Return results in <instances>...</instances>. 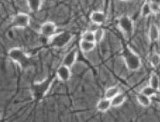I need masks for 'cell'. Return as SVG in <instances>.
<instances>
[{
  "mask_svg": "<svg viewBox=\"0 0 160 122\" xmlns=\"http://www.w3.org/2000/svg\"><path fill=\"white\" fill-rule=\"evenodd\" d=\"M26 5L30 12L37 13L41 10L43 1L42 0H26Z\"/></svg>",
  "mask_w": 160,
  "mask_h": 122,
  "instance_id": "obj_13",
  "label": "cell"
},
{
  "mask_svg": "<svg viewBox=\"0 0 160 122\" xmlns=\"http://www.w3.org/2000/svg\"><path fill=\"white\" fill-rule=\"evenodd\" d=\"M149 3L151 7V10L152 12V13L154 15H158L160 13V5L154 3L151 1H149Z\"/></svg>",
  "mask_w": 160,
  "mask_h": 122,
  "instance_id": "obj_23",
  "label": "cell"
},
{
  "mask_svg": "<svg viewBox=\"0 0 160 122\" xmlns=\"http://www.w3.org/2000/svg\"><path fill=\"white\" fill-rule=\"evenodd\" d=\"M120 1L122 2H129L130 0H120Z\"/></svg>",
  "mask_w": 160,
  "mask_h": 122,
  "instance_id": "obj_25",
  "label": "cell"
},
{
  "mask_svg": "<svg viewBox=\"0 0 160 122\" xmlns=\"http://www.w3.org/2000/svg\"><path fill=\"white\" fill-rule=\"evenodd\" d=\"M149 1H151V2H153L154 3H156L159 5H160V0H149Z\"/></svg>",
  "mask_w": 160,
  "mask_h": 122,
  "instance_id": "obj_24",
  "label": "cell"
},
{
  "mask_svg": "<svg viewBox=\"0 0 160 122\" xmlns=\"http://www.w3.org/2000/svg\"><path fill=\"white\" fill-rule=\"evenodd\" d=\"M31 24V17L28 13L19 12L12 17L11 25L12 27L19 29H24Z\"/></svg>",
  "mask_w": 160,
  "mask_h": 122,
  "instance_id": "obj_3",
  "label": "cell"
},
{
  "mask_svg": "<svg viewBox=\"0 0 160 122\" xmlns=\"http://www.w3.org/2000/svg\"><path fill=\"white\" fill-rule=\"evenodd\" d=\"M145 95L148 96L151 98L153 97H156L157 96V95L158 93V91H157L156 90H155L154 88H153L152 87H151V86H149L148 84L146 85L145 86H144L139 91Z\"/></svg>",
  "mask_w": 160,
  "mask_h": 122,
  "instance_id": "obj_18",
  "label": "cell"
},
{
  "mask_svg": "<svg viewBox=\"0 0 160 122\" xmlns=\"http://www.w3.org/2000/svg\"><path fill=\"white\" fill-rule=\"evenodd\" d=\"M148 37L150 42H157L160 39V28L156 23H152L149 28Z\"/></svg>",
  "mask_w": 160,
  "mask_h": 122,
  "instance_id": "obj_9",
  "label": "cell"
},
{
  "mask_svg": "<svg viewBox=\"0 0 160 122\" xmlns=\"http://www.w3.org/2000/svg\"><path fill=\"white\" fill-rule=\"evenodd\" d=\"M8 57L10 60L21 67L27 66L30 62V56L19 47H13L8 51Z\"/></svg>",
  "mask_w": 160,
  "mask_h": 122,
  "instance_id": "obj_2",
  "label": "cell"
},
{
  "mask_svg": "<svg viewBox=\"0 0 160 122\" xmlns=\"http://www.w3.org/2000/svg\"><path fill=\"white\" fill-rule=\"evenodd\" d=\"M158 103H159V105H160V100L159 101V102H158Z\"/></svg>",
  "mask_w": 160,
  "mask_h": 122,
  "instance_id": "obj_26",
  "label": "cell"
},
{
  "mask_svg": "<svg viewBox=\"0 0 160 122\" xmlns=\"http://www.w3.org/2000/svg\"><path fill=\"white\" fill-rule=\"evenodd\" d=\"M56 77L62 82L69 81L72 77L71 68L63 64H61L56 71Z\"/></svg>",
  "mask_w": 160,
  "mask_h": 122,
  "instance_id": "obj_7",
  "label": "cell"
},
{
  "mask_svg": "<svg viewBox=\"0 0 160 122\" xmlns=\"http://www.w3.org/2000/svg\"><path fill=\"white\" fill-rule=\"evenodd\" d=\"M150 63L151 65L154 67L156 68L159 66L160 65V54L158 52H154L152 53L150 58Z\"/></svg>",
  "mask_w": 160,
  "mask_h": 122,
  "instance_id": "obj_22",
  "label": "cell"
},
{
  "mask_svg": "<svg viewBox=\"0 0 160 122\" xmlns=\"http://www.w3.org/2000/svg\"><path fill=\"white\" fill-rule=\"evenodd\" d=\"M126 100V95L123 92L119 93L111 100L112 107L117 108L122 106Z\"/></svg>",
  "mask_w": 160,
  "mask_h": 122,
  "instance_id": "obj_16",
  "label": "cell"
},
{
  "mask_svg": "<svg viewBox=\"0 0 160 122\" xmlns=\"http://www.w3.org/2000/svg\"><path fill=\"white\" fill-rule=\"evenodd\" d=\"M81 40H85V41H88V42H96L94 33L88 30L84 31L81 35Z\"/></svg>",
  "mask_w": 160,
  "mask_h": 122,
  "instance_id": "obj_21",
  "label": "cell"
},
{
  "mask_svg": "<svg viewBox=\"0 0 160 122\" xmlns=\"http://www.w3.org/2000/svg\"><path fill=\"white\" fill-rule=\"evenodd\" d=\"M58 27L52 21H46L41 25L38 33L48 40L54 36L57 33Z\"/></svg>",
  "mask_w": 160,
  "mask_h": 122,
  "instance_id": "obj_6",
  "label": "cell"
},
{
  "mask_svg": "<svg viewBox=\"0 0 160 122\" xmlns=\"http://www.w3.org/2000/svg\"><path fill=\"white\" fill-rule=\"evenodd\" d=\"M90 20L92 22L98 26L103 24L106 20V16L105 13L102 10L92 11L89 16Z\"/></svg>",
  "mask_w": 160,
  "mask_h": 122,
  "instance_id": "obj_10",
  "label": "cell"
},
{
  "mask_svg": "<svg viewBox=\"0 0 160 122\" xmlns=\"http://www.w3.org/2000/svg\"><path fill=\"white\" fill-rule=\"evenodd\" d=\"M95 42L96 44H100L103 41L105 36V30L102 28H98L94 32Z\"/></svg>",
  "mask_w": 160,
  "mask_h": 122,
  "instance_id": "obj_20",
  "label": "cell"
},
{
  "mask_svg": "<svg viewBox=\"0 0 160 122\" xmlns=\"http://www.w3.org/2000/svg\"><path fill=\"white\" fill-rule=\"evenodd\" d=\"M137 101L142 107H149L152 104L151 98L145 95L138 92L136 96Z\"/></svg>",
  "mask_w": 160,
  "mask_h": 122,
  "instance_id": "obj_14",
  "label": "cell"
},
{
  "mask_svg": "<svg viewBox=\"0 0 160 122\" xmlns=\"http://www.w3.org/2000/svg\"><path fill=\"white\" fill-rule=\"evenodd\" d=\"M111 107H112L111 100L105 97L98 100L96 104V109L101 113H106L111 109Z\"/></svg>",
  "mask_w": 160,
  "mask_h": 122,
  "instance_id": "obj_12",
  "label": "cell"
},
{
  "mask_svg": "<svg viewBox=\"0 0 160 122\" xmlns=\"http://www.w3.org/2000/svg\"><path fill=\"white\" fill-rule=\"evenodd\" d=\"M148 85L157 91H160V78L157 74L154 72H152L151 74Z\"/></svg>",
  "mask_w": 160,
  "mask_h": 122,
  "instance_id": "obj_17",
  "label": "cell"
},
{
  "mask_svg": "<svg viewBox=\"0 0 160 122\" xmlns=\"http://www.w3.org/2000/svg\"><path fill=\"white\" fill-rule=\"evenodd\" d=\"M72 39V35L66 32L57 33L54 36L49 38V44L53 47L57 48H62L68 44Z\"/></svg>",
  "mask_w": 160,
  "mask_h": 122,
  "instance_id": "obj_4",
  "label": "cell"
},
{
  "mask_svg": "<svg viewBox=\"0 0 160 122\" xmlns=\"http://www.w3.org/2000/svg\"><path fill=\"white\" fill-rule=\"evenodd\" d=\"M96 44H97L96 42L85 41V40L80 39L79 43V47L80 51H81L83 54H85V55H86V54L94 51L96 47Z\"/></svg>",
  "mask_w": 160,
  "mask_h": 122,
  "instance_id": "obj_11",
  "label": "cell"
},
{
  "mask_svg": "<svg viewBox=\"0 0 160 122\" xmlns=\"http://www.w3.org/2000/svg\"><path fill=\"white\" fill-rule=\"evenodd\" d=\"M78 56V49L76 47H73L65 54L63 58L62 64H63L72 69L73 66L76 63Z\"/></svg>",
  "mask_w": 160,
  "mask_h": 122,
  "instance_id": "obj_8",
  "label": "cell"
},
{
  "mask_svg": "<svg viewBox=\"0 0 160 122\" xmlns=\"http://www.w3.org/2000/svg\"><path fill=\"white\" fill-rule=\"evenodd\" d=\"M125 66L130 71H138L142 65L141 59L138 55L132 49L128 47L123 52L122 56Z\"/></svg>",
  "mask_w": 160,
  "mask_h": 122,
  "instance_id": "obj_1",
  "label": "cell"
},
{
  "mask_svg": "<svg viewBox=\"0 0 160 122\" xmlns=\"http://www.w3.org/2000/svg\"><path fill=\"white\" fill-rule=\"evenodd\" d=\"M152 15L149 2H145L143 3L140 8V16L143 18H148Z\"/></svg>",
  "mask_w": 160,
  "mask_h": 122,
  "instance_id": "obj_19",
  "label": "cell"
},
{
  "mask_svg": "<svg viewBox=\"0 0 160 122\" xmlns=\"http://www.w3.org/2000/svg\"><path fill=\"white\" fill-rule=\"evenodd\" d=\"M121 88L118 86L113 85L106 88L104 93V97L112 100L113 97H115L117 95L121 93Z\"/></svg>",
  "mask_w": 160,
  "mask_h": 122,
  "instance_id": "obj_15",
  "label": "cell"
},
{
  "mask_svg": "<svg viewBox=\"0 0 160 122\" xmlns=\"http://www.w3.org/2000/svg\"><path fill=\"white\" fill-rule=\"evenodd\" d=\"M118 26L125 36H130L134 32V22L129 16H122L120 17Z\"/></svg>",
  "mask_w": 160,
  "mask_h": 122,
  "instance_id": "obj_5",
  "label": "cell"
}]
</instances>
